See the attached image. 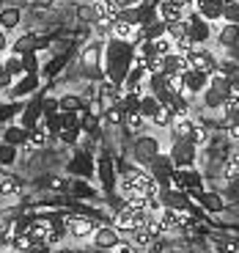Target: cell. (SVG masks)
<instances>
[{
  "label": "cell",
  "instance_id": "60d3db41",
  "mask_svg": "<svg viewBox=\"0 0 239 253\" xmlns=\"http://www.w3.org/2000/svg\"><path fill=\"white\" fill-rule=\"evenodd\" d=\"M80 19L82 22H88V25H94V19H96V8H94V3H85V6H80Z\"/></svg>",
  "mask_w": 239,
  "mask_h": 253
},
{
  "label": "cell",
  "instance_id": "5b68a950",
  "mask_svg": "<svg viewBox=\"0 0 239 253\" xmlns=\"http://www.w3.org/2000/svg\"><path fill=\"white\" fill-rule=\"evenodd\" d=\"M82 66L91 72V77H102V42H91L80 52Z\"/></svg>",
  "mask_w": 239,
  "mask_h": 253
},
{
  "label": "cell",
  "instance_id": "3957f363",
  "mask_svg": "<svg viewBox=\"0 0 239 253\" xmlns=\"http://www.w3.org/2000/svg\"><path fill=\"white\" fill-rule=\"evenodd\" d=\"M94 228H96V223H94V220H88V217H80V215L66 217V234H69L75 242H85V240H91Z\"/></svg>",
  "mask_w": 239,
  "mask_h": 253
},
{
  "label": "cell",
  "instance_id": "f907efd6",
  "mask_svg": "<svg viewBox=\"0 0 239 253\" xmlns=\"http://www.w3.org/2000/svg\"><path fill=\"white\" fill-rule=\"evenodd\" d=\"M77 253H94V251H88V248H80V251H77Z\"/></svg>",
  "mask_w": 239,
  "mask_h": 253
},
{
  "label": "cell",
  "instance_id": "4316f807",
  "mask_svg": "<svg viewBox=\"0 0 239 253\" xmlns=\"http://www.w3.org/2000/svg\"><path fill=\"white\" fill-rule=\"evenodd\" d=\"M66 63H69V52H61V55H55L50 63H44V69H41V72H44V77H55Z\"/></svg>",
  "mask_w": 239,
  "mask_h": 253
},
{
  "label": "cell",
  "instance_id": "484cf974",
  "mask_svg": "<svg viewBox=\"0 0 239 253\" xmlns=\"http://www.w3.org/2000/svg\"><path fill=\"white\" fill-rule=\"evenodd\" d=\"M146 124H149V121H146L140 113H124V124H121V126H126L132 135H140L146 129Z\"/></svg>",
  "mask_w": 239,
  "mask_h": 253
},
{
  "label": "cell",
  "instance_id": "ab89813d",
  "mask_svg": "<svg viewBox=\"0 0 239 253\" xmlns=\"http://www.w3.org/2000/svg\"><path fill=\"white\" fill-rule=\"evenodd\" d=\"M58 110L80 113V99H77V96H61V99H58Z\"/></svg>",
  "mask_w": 239,
  "mask_h": 253
},
{
  "label": "cell",
  "instance_id": "5bb4252c",
  "mask_svg": "<svg viewBox=\"0 0 239 253\" xmlns=\"http://www.w3.org/2000/svg\"><path fill=\"white\" fill-rule=\"evenodd\" d=\"M184 69H187V63H184L182 55H176V52L159 55V72H162V75H182Z\"/></svg>",
  "mask_w": 239,
  "mask_h": 253
},
{
  "label": "cell",
  "instance_id": "f546056e",
  "mask_svg": "<svg viewBox=\"0 0 239 253\" xmlns=\"http://www.w3.org/2000/svg\"><path fill=\"white\" fill-rule=\"evenodd\" d=\"M19 63H22V75H39V55L36 52L19 55Z\"/></svg>",
  "mask_w": 239,
  "mask_h": 253
},
{
  "label": "cell",
  "instance_id": "52a82bcc",
  "mask_svg": "<svg viewBox=\"0 0 239 253\" xmlns=\"http://www.w3.org/2000/svg\"><path fill=\"white\" fill-rule=\"evenodd\" d=\"M91 240H94L96 251H113L116 242L121 240V234H119V228L110 223V226H96L94 234H91Z\"/></svg>",
  "mask_w": 239,
  "mask_h": 253
},
{
  "label": "cell",
  "instance_id": "816d5d0a",
  "mask_svg": "<svg viewBox=\"0 0 239 253\" xmlns=\"http://www.w3.org/2000/svg\"><path fill=\"white\" fill-rule=\"evenodd\" d=\"M0 168H3V165H0Z\"/></svg>",
  "mask_w": 239,
  "mask_h": 253
},
{
  "label": "cell",
  "instance_id": "c3c4849f",
  "mask_svg": "<svg viewBox=\"0 0 239 253\" xmlns=\"http://www.w3.org/2000/svg\"><path fill=\"white\" fill-rule=\"evenodd\" d=\"M8 50V36H6V31L0 28V52H6Z\"/></svg>",
  "mask_w": 239,
  "mask_h": 253
},
{
  "label": "cell",
  "instance_id": "f35d334b",
  "mask_svg": "<svg viewBox=\"0 0 239 253\" xmlns=\"http://www.w3.org/2000/svg\"><path fill=\"white\" fill-rule=\"evenodd\" d=\"M151 124L159 126V129H170V124H173V113H170L168 108H162L157 113V119H151Z\"/></svg>",
  "mask_w": 239,
  "mask_h": 253
},
{
  "label": "cell",
  "instance_id": "f6af8a7d",
  "mask_svg": "<svg viewBox=\"0 0 239 253\" xmlns=\"http://www.w3.org/2000/svg\"><path fill=\"white\" fill-rule=\"evenodd\" d=\"M72 193L80 196V198H85V196H91V187L85 182H75V184H72Z\"/></svg>",
  "mask_w": 239,
  "mask_h": 253
},
{
  "label": "cell",
  "instance_id": "e0dca14e",
  "mask_svg": "<svg viewBox=\"0 0 239 253\" xmlns=\"http://www.w3.org/2000/svg\"><path fill=\"white\" fill-rule=\"evenodd\" d=\"M237 31L239 28L234 25V22H226V25L217 31V44L228 47V50H237Z\"/></svg>",
  "mask_w": 239,
  "mask_h": 253
},
{
  "label": "cell",
  "instance_id": "2e32d148",
  "mask_svg": "<svg viewBox=\"0 0 239 253\" xmlns=\"http://www.w3.org/2000/svg\"><path fill=\"white\" fill-rule=\"evenodd\" d=\"M159 110H162V105H159V102L154 99V96H151V94H140L138 113L143 116V119L149 121V124H151V119H157V113H159Z\"/></svg>",
  "mask_w": 239,
  "mask_h": 253
},
{
  "label": "cell",
  "instance_id": "bcb514c9",
  "mask_svg": "<svg viewBox=\"0 0 239 253\" xmlns=\"http://www.w3.org/2000/svg\"><path fill=\"white\" fill-rule=\"evenodd\" d=\"M25 253H50V245H44V242H33V245H28Z\"/></svg>",
  "mask_w": 239,
  "mask_h": 253
},
{
  "label": "cell",
  "instance_id": "ee69618b",
  "mask_svg": "<svg viewBox=\"0 0 239 253\" xmlns=\"http://www.w3.org/2000/svg\"><path fill=\"white\" fill-rule=\"evenodd\" d=\"M223 173H226V179H228V182H237V157H231V160H228V165H226V171H223Z\"/></svg>",
  "mask_w": 239,
  "mask_h": 253
},
{
  "label": "cell",
  "instance_id": "277c9868",
  "mask_svg": "<svg viewBox=\"0 0 239 253\" xmlns=\"http://www.w3.org/2000/svg\"><path fill=\"white\" fill-rule=\"evenodd\" d=\"M14 85H8V99H22L28 94H36L39 85H41V77L39 75H19L14 77Z\"/></svg>",
  "mask_w": 239,
  "mask_h": 253
},
{
  "label": "cell",
  "instance_id": "e575fe53",
  "mask_svg": "<svg viewBox=\"0 0 239 253\" xmlns=\"http://www.w3.org/2000/svg\"><path fill=\"white\" fill-rule=\"evenodd\" d=\"M19 157V149L17 146H8V143H0V165H14Z\"/></svg>",
  "mask_w": 239,
  "mask_h": 253
},
{
  "label": "cell",
  "instance_id": "74e56055",
  "mask_svg": "<svg viewBox=\"0 0 239 253\" xmlns=\"http://www.w3.org/2000/svg\"><path fill=\"white\" fill-rule=\"evenodd\" d=\"M154 44V55H168V52H173V42H170L168 36H159L151 42Z\"/></svg>",
  "mask_w": 239,
  "mask_h": 253
},
{
  "label": "cell",
  "instance_id": "1f68e13d",
  "mask_svg": "<svg viewBox=\"0 0 239 253\" xmlns=\"http://www.w3.org/2000/svg\"><path fill=\"white\" fill-rule=\"evenodd\" d=\"M19 193V182L14 176H3L0 179V198H11Z\"/></svg>",
  "mask_w": 239,
  "mask_h": 253
},
{
  "label": "cell",
  "instance_id": "ffe728a7",
  "mask_svg": "<svg viewBox=\"0 0 239 253\" xmlns=\"http://www.w3.org/2000/svg\"><path fill=\"white\" fill-rule=\"evenodd\" d=\"M39 47H41V42H39L33 33H28V36L17 39L14 42V55H25V52H39Z\"/></svg>",
  "mask_w": 239,
  "mask_h": 253
},
{
  "label": "cell",
  "instance_id": "7bdbcfd3",
  "mask_svg": "<svg viewBox=\"0 0 239 253\" xmlns=\"http://www.w3.org/2000/svg\"><path fill=\"white\" fill-rule=\"evenodd\" d=\"M113 251H116V253H138L140 248H135L129 240H119V242H116V248H113Z\"/></svg>",
  "mask_w": 239,
  "mask_h": 253
},
{
  "label": "cell",
  "instance_id": "83f0119b",
  "mask_svg": "<svg viewBox=\"0 0 239 253\" xmlns=\"http://www.w3.org/2000/svg\"><path fill=\"white\" fill-rule=\"evenodd\" d=\"M165 36H168L170 42L187 36V19L182 17V19H176V22H168V25H165Z\"/></svg>",
  "mask_w": 239,
  "mask_h": 253
},
{
  "label": "cell",
  "instance_id": "d6986e66",
  "mask_svg": "<svg viewBox=\"0 0 239 253\" xmlns=\"http://www.w3.org/2000/svg\"><path fill=\"white\" fill-rule=\"evenodd\" d=\"M138 31H140V39H146V42H154V39L165 36V22H162V19H154V22L138 25Z\"/></svg>",
  "mask_w": 239,
  "mask_h": 253
},
{
  "label": "cell",
  "instance_id": "8d00e7d4",
  "mask_svg": "<svg viewBox=\"0 0 239 253\" xmlns=\"http://www.w3.org/2000/svg\"><path fill=\"white\" fill-rule=\"evenodd\" d=\"M25 234L31 237V242H44V234H47V223H31Z\"/></svg>",
  "mask_w": 239,
  "mask_h": 253
},
{
  "label": "cell",
  "instance_id": "b9f144b4",
  "mask_svg": "<svg viewBox=\"0 0 239 253\" xmlns=\"http://www.w3.org/2000/svg\"><path fill=\"white\" fill-rule=\"evenodd\" d=\"M223 19H226V22H234V25H237V19H239V3L223 6Z\"/></svg>",
  "mask_w": 239,
  "mask_h": 253
},
{
  "label": "cell",
  "instance_id": "4fadbf2b",
  "mask_svg": "<svg viewBox=\"0 0 239 253\" xmlns=\"http://www.w3.org/2000/svg\"><path fill=\"white\" fill-rule=\"evenodd\" d=\"M182 140H187V143H193L195 149L198 146H203L209 140V129H206V124L203 121H198V119H193L190 121V129H187V135H184Z\"/></svg>",
  "mask_w": 239,
  "mask_h": 253
},
{
  "label": "cell",
  "instance_id": "9c48e42d",
  "mask_svg": "<svg viewBox=\"0 0 239 253\" xmlns=\"http://www.w3.org/2000/svg\"><path fill=\"white\" fill-rule=\"evenodd\" d=\"M41 124V96H33L31 102L22 105L19 110V126H25V129H33V126Z\"/></svg>",
  "mask_w": 239,
  "mask_h": 253
},
{
  "label": "cell",
  "instance_id": "681fc988",
  "mask_svg": "<svg viewBox=\"0 0 239 253\" xmlns=\"http://www.w3.org/2000/svg\"><path fill=\"white\" fill-rule=\"evenodd\" d=\"M228 138H231V140H237V138H239V129H237V121H231V124H228Z\"/></svg>",
  "mask_w": 239,
  "mask_h": 253
},
{
  "label": "cell",
  "instance_id": "ac0fdd59",
  "mask_svg": "<svg viewBox=\"0 0 239 253\" xmlns=\"http://www.w3.org/2000/svg\"><path fill=\"white\" fill-rule=\"evenodd\" d=\"M146 168H149V173H170L173 171V163H170V157L165 152H157L154 157L149 160Z\"/></svg>",
  "mask_w": 239,
  "mask_h": 253
},
{
  "label": "cell",
  "instance_id": "d6a6232c",
  "mask_svg": "<svg viewBox=\"0 0 239 253\" xmlns=\"http://www.w3.org/2000/svg\"><path fill=\"white\" fill-rule=\"evenodd\" d=\"M69 168H72V171H77V173H91V154L88 152H80L75 160H72Z\"/></svg>",
  "mask_w": 239,
  "mask_h": 253
},
{
  "label": "cell",
  "instance_id": "7a4b0ae2",
  "mask_svg": "<svg viewBox=\"0 0 239 253\" xmlns=\"http://www.w3.org/2000/svg\"><path fill=\"white\" fill-rule=\"evenodd\" d=\"M184 19H187V39L193 44H206L212 39V28H209V22L198 11H187Z\"/></svg>",
  "mask_w": 239,
  "mask_h": 253
},
{
  "label": "cell",
  "instance_id": "8fae6325",
  "mask_svg": "<svg viewBox=\"0 0 239 253\" xmlns=\"http://www.w3.org/2000/svg\"><path fill=\"white\" fill-rule=\"evenodd\" d=\"M184 17V8L179 0H159L157 3V19H162L165 25L168 22H176V19Z\"/></svg>",
  "mask_w": 239,
  "mask_h": 253
},
{
  "label": "cell",
  "instance_id": "f1b7e54d",
  "mask_svg": "<svg viewBox=\"0 0 239 253\" xmlns=\"http://www.w3.org/2000/svg\"><path fill=\"white\" fill-rule=\"evenodd\" d=\"M99 176H102V182H105V187H107V190H113V187H116L113 163H110V157H102V163H99Z\"/></svg>",
  "mask_w": 239,
  "mask_h": 253
},
{
  "label": "cell",
  "instance_id": "d590c367",
  "mask_svg": "<svg viewBox=\"0 0 239 253\" xmlns=\"http://www.w3.org/2000/svg\"><path fill=\"white\" fill-rule=\"evenodd\" d=\"M0 69L6 72L8 77H19V75H22V63H19V55H11V58H6V61L0 63Z\"/></svg>",
  "mask_w": 239,
  "mask_h": 253
},
{
  "label": "cell",
  "instance_id": "cb8c5ba5",
  "mask_svg": "<svg viewBox=\"0 0 239 253\" xmlns=\"http://www.w3.org/2000/svg\"><path fill=\"white\" fill-rule=\"evenodd\" d=\"M99 94H102V99H105V105H119V99H121V85H116V83H110V80H105L99 85Z\"/></svg>",
  "mask_w": 239,
  "mask_h": 253
},
{
  "label": "cell",
  "instance_id": "7dc6e473",
  "mask_svg": "<svg viewBox=\"0 0 239 253\" xmlns=\"http://www.w3.org/2000/svg\"><path fill=\"white\" fill-rule=\"evenodd\" d=\"M47 187H52V190H63V187H66V182H63V179H58V176H50V179H47Z\"/></svg>",
  "mask_w": 239,
  "mask_h": 253
},
{
  "label": "cell",
  "instance_id": "836d02e7",
  "mask_svg": "<svg viewBox=\"0 0 239 253\" xmlns=\"http://www.w3.org/2000/svg\"><path fill=\"white\" fill-rule=\"evenodd\" d=\"M129 242H132L135 248H149L151 242H154V237H151L146 228H135L132 234H129Z\"/></svg>",
  "mask_w": 239,
  "mask_h": 253
},
{
  "label": "cell",
  "instance_id": "603a6c76",
  "mask_svg": "<svg viewBox=\"0 0 239 253\" xmlns=\"http://www.w3.org/2000/svg\"><path fill=\"white\" fill-rule=\"evenodd\" d=\"M19 19H22V11H19L17 6L0 8V28H3V31H11V28H17Z\"/></svg>",
  "mask_w": 239,
  "mask_h": 253
},
{
  "label": "cell",
  "instance_id": "7c38bea8",
  "mask_svg": "<svg viewBox=\"0 0 239 253\" xmlns=\"http://www.w3.org/2000/svg\"><path fill=\"white\" fill-rule=\"evenodd\" d=\"M195 11L201 14L206 22H223V3L220 0H198Z\"/></svg>",
  "mask_w": 239,
  "mask_h": 253
},
{
  "label": "cell",
  "instance_id": "44dd1931",
  "mask_svg": "<svg viewBox=\"0 0 239 253\" xmlns=\"http://www.w3.org/2000/svg\"><path fill=\"white\" fill-rule=\"evenodd\" d=\"M201 99H203V108H206V110H220V105H223V99H226V94H220L217 88L206 85V88L201 91Z\"/></svg>",
  "mask_w": 239,
  "mask_h": 253
},
{
  "label": "cell",
  "instance_id": "6da1fadb",
  "mask_svg": "<svg viewBox=\"0 0 239 253\" xmlns=\"http://www.w3.org/2000/svg\"><path fill=\"white\" fill-rule=\"evenodd\" d=\"M168 157H170V163H173V168H193L195 160H198V149H195L193 143H187V140H182V138H173Z\"/></svg>",
  "mask_w": 239,
  "mask_h": 253
},
{
  "label": "cell",
  "instance_id": "ba28073f",
  "mask_svg": "<svg viewBox=\"0 0 239 253\" xmlns=\"http://www.w3.org/2000/svg\"><path fill=\"white\" fill-rule=\"evenodd\" d=\"M157 152H159V140L151 138V135H140V138L135 140V146H132V154H135V160H138L140 165H149V160Z\"/></svg>",
  "mask_w": 239,
  "mask_h": 253
},
{
  "label": "cell",
  "instance_id": "9a60e30c",
  "mask_svg": "<svg viewBox=\"0 0 239 253\" xmlns=\"http://www.w3.org/2000/svg\"><path fill=\"white\" fill-rule=\"evenodd\" d=\"M3 143H8V146H25L28 143V129L25 126H19V124H6V129H3Z\"/></svg>",
  "mask_w": 239,
  "mask_h": 253
},
{
  "label": "cell",
  "instance_id": "7402d4cb",
  "mask_svg": "<svg viewBox=\"0 0 239 253\" xmlns=\"http://www.w3.org/2000/svg\"><path fill=\"white\" fill-rule=\"evenodd\" d=\"M22 105H25V102H19V99L3 102V105H0V124H11V121L19 116V110H22Z\"/></svg>",
  "mask_w": 239,
  "mask_h": 253
},
{
  "label": "cell",
  "instance_id": "4dcf8cb0",
  "mask_svg": "<svg viewBox=\"0 0 239 253\" xmlns=\"http://www.w3.org/2000/svg\"><path fill=\"white\" fill-rule=\"evenodd\" d=\"M105 124H107V126H121V124H124V110H121L119 105H107V110H105Z\"/></svg>",
  "mask_w": 239,
  "mask_h": 253
},
{
  "label": "cell",
  "instance_id": "d4e9b609",
  "mask_svg": "<svg viewBox=\"0 0 239 253\" xmlns=\"http://www.w3.org/2000/svg\"><path fill=\"white\" fill-rule=\"evenodd\" d=\"M193 196L198 198V204H201L203 209H209V212H220L223 209V198L217 196V193H201V190H198Z\"/></svg>",
  "mask_w": 239,
  "mask_h": 253
},
{
  "label": "cell",
  "instance_id": "8992f818",
  "mask_svg": "<svg viewBox=\"0 0 239 253\" xmlns=\"http://www.w3.org/2000/svg\"><path fill=\"white\" fill-rule=\"evenodd\" d=\"M182 85H184V94H193L198 96L203 88L209 85V72H201V69H184L182 72Z\"/></svg>",
  "mask_w": 239,
  "mask_h": 253
},
{
  "label": "cell",
  "instance_id": "30bf717a",
  "mask_svg": "<svg viewBox=\"0 0 239 253\" xmlns=\"http://www.w3.org/2000/svg\"><path fill=\"white\" fill-rule=\"evenodd\" d=\"M110 36L121 39V42H129V44H138V42H140L138 25H129V22H121V19H113V25H110Z\"/></svg>",
  "mask_w": 239,
  "mask_h": 253
}]
</instances>
